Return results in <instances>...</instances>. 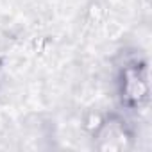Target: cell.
Returning a JSON list of instances; mask_svg holds the SVG:
<instances>
[{
  "label": "cell",
  "instance_id": "6da1fadb",
  "mask_svg": "<svg viewBox=\"0 0 152 152\" xmlns=\"http://www.w3.org/2000/svg\"><path fill=\"white\" fill-rule=\"evenodd\" d=\"M124 95L127 99L129 104H140L148 97V84L147 79L136 70H127L125 72V88H124Z\"/></svg>",
  "mask_w": 152,
  "mask_h": 152
},
{
  "label": "cell",
  "instance_id": "7a4b0ae2",
  "mask_svg": "<svg viewBox=\"0 0 152 152\" xmlns=\"http://www.w3.org/2000/svg\"><path fill=\"white\" fill-rule=\"evenodd\" d=\"M104 18V7L100 6V2L93 0V2L88 6V11H86V23L88 25H99Z\"/></svg>",
  "mask_w": 152,
  "mask_h": 152
},
{
  "label": "cell",
  "instance_id": "3957f363",
  "mask_svg": "<svg viewBox=\"0 0 152 152\" xmlns=\"http://www.w3.org/2000/svg\"><path fill=\"white\" fill-rule=\"evenodd\" d=\"M104 125V118L100 116V113H95V111H90L84 118V127L88 132L91 134H97L100 131V127Z\"/></svg>",
  "mask_w": 152,
  "mask_h": 152
}]
</instances>
